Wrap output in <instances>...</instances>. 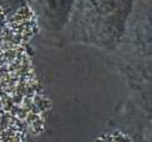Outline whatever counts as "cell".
<instances>
[{
    "instance_id": "obj_1",
    "label": "cell",
    "mask_w": 152,
    "mask_h": 142,
    "mask_svg": "<svg viewBox=\"0 0 152 142\" xmlns=\"http://www.w3.org/2000/svg\"><path fill=\"white\" fill-rule=\"evenodd\" d=\"M37 33L30 5L11 15L0 7V141L25 138L38 124L39 95L27 52Z\"/></svg>"
},
{
    "instance_id": "obj_2",
    "label": "cell",
    "mask_w": 152,
    "mask_h": 142,
    "mask_svg": "<svg viewBox=\"0 0 152 142\" xmlns=\"http://www.w3.org/2000/svg\"><path fill=\"white\" fill-rule=\"evenodd\" d=\"M133 1L75 0L61 40L112 52L122 36Z\"/></svg>"
},
{
    "instance_id": "obj_3",
    "label": "cell",
    "mask_w": 152,
    "mask_h": 142,
    "mask_svg": "<svg viewBox=\"0 0 152 142\" xmlns=\"http://www.w3.org/2000/svg\"><path fill=\"white\" fill-rule=\"evenodd\" d=\"M128 89L152 75V0H134L122 36L109 52Z\"/></svg>"
},
{
    "instance_id": "obj_4",
    "label": "cell",
    "mask_w": 152,
    "mask_h": 142,
    "mask_svg": "<svg viewBox=\"0 0 152 142\" xmlns=\"http://www.w3.org/2000/svg\"><path fill=\"white\" fill-rule=\"evenodd\" d=\"M152 123V75L129 89V93L112 118L110 124L135 140Z\"/></svg>"
},
{
    "instance_id": "obj_5",
    "label": "cell",
    "mask_w": 152,
    "mask_h": 142,
    "mask_svg": "<svg viewBox=\"0 0 152 142\" xmlns=\"http://www.w3.org/2000/svg\"><path fill=\"white\" fill-rule=\"evenodd\" d=\"M75 0H31L38 33L44 38H62L69 21Z\"/></svg>"
},
{
    "instance_id": "obj_6",
    "label": "cell",
    "mask_w": 152,
    "mask_h": 142,
    "mask_svg": "<svg viewBox=\"0 0 152 142\" xmlns=\"http://www.w3.org/2000/svg\"><path fill=\"white\" fill-rule=\"evenodd\" d=\"M31 4V0H0V7L8 15L15 13L21 7Z\"/></svg>"
},
{
    "instance_id": "obj_7",
    "label": "cell",
    "mask_w": 152,
    "mask_h": 142,
    "mask_svg": "<svg viewBox=\"0 0 152 142\" xmlns=\"http://www.w3.org/2000/svg\"><path fill=\"white\" fill-rule=\"evenodd\" d=\"M134 142H152V123L145 128V130L134 140Z\"/></svg>"
}]
</instances>
